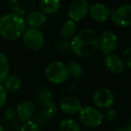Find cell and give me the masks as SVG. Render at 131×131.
<instances>
[{"label":"cell","mask_w":131,"mask_h":131,"mask_svg":"<svg viewBox=\"0 0 131 131\" xmlns=\"http://www.w3.org/2000/svg\"><path fill=\"white\" fill-rule=\"evenodd\" d=\"M71 50L81 58L91 57L98 49V36L92 29H84L73 37L70 43Z\"/></svg>","instance_id":"obj_1"},{"label":"cell","mask_w":131,"mask_h":131,"mask_svg":"<svg viewBox=\"0 0 131 131\" xmlns=\"http://www.w3.org/2000/svg\"><path fill=\"white\" fill-rule=\"evenodd\" d=\"M26 30L25 19L14 13H8L0 18V37L13 41L21 38Z\"/></svg>","instance_id":"obj_2"},{"label":"cell","mask_w":131,"mask_h":131,"mask_svg":"<svg viewBox=\"0 0 131 131\" xmlns=\"http://www.w3.org/2000/svg\"><path fill=\"white\" fill-rule=\"evenodd\" d=\"M45 77L48 82L54 85L65 83L70 78L69 69L67 64L56 61L49 63L45 69Z\"/></svg>","instance_id":"obj_3"},{"label":"cell","mask_w":131,"mask_h":131,"mask_svg":"<svg viewBox=\"0 0 131 131\" xmlns=\"http://www.w3.org/2000/svg\"><path fill=\"white\" fill-rule=\"evenodd\" d=\"M79 119L80 125L88 128H95L104 122V113L99 109L94 106L82 107L79 112Z\"/></svg>","instance_id":"obj_4"},{"label":"cell","mask_w":131,"mask_h":131,"mask_svg":"<svg viewBox=\"0 0 131 131\" xmlns=\"http://www.w3.org/2000/svg\"><path fill=\"white\" fill-rule=\"evenodd\" d=\"M23 41L28 49L34 52L41 50L45 45V37L40 29L29 28L23 35Z\"/></svg>","instance_id":"obj_5"},{"label":"cell","mask_w":131,"mask_h":131,"mask_svg":"<svg viewBox=\"0 0 131 131\" xmlns=\"http://www.w3.org/2000/svg\"><path fill=\"white\" fill-rule=\"evenodd\" d=\"M93 103L99 110H107L112 108L114 105L115 96L111 89L107 88H100L94 92Z\"/></svg>","instance_id":"obj_6"},{"label":"cell","mask_w":131,"mask_h":131,"mask_svg":"<svg viewBox=\"0 0 131 131\" xmlns=\"http://www.w3.org/2000/svg\"><path fill=\"white\" fill-rule=\"evenodd\" d=\"M118 47V37L113 31L104 30L98 37V49L104 56L113 53Z\"/></svg>","instance_id":"obj_7"},{"label":"cell","mask_w":131,"mask_h":131,"mask_svg":"<svg viewBox=\"0 0 131 131\" xmlns=\"http://www.w3.org/2000/svg\"><path fill=\"white\" fill-rule=\"evenodd\" d=\"M111 20L118 27L131 26V4L121 5L111 12Z\"/></svg>","instance_id":"obj_8"},{"label":"cell","mask_w":131,"mask_h":131,"mask_svg":"<svg viewBox=\"0 0 131 131\" xmlns=\"http://www.w3.org/2000/svg\"><path fill=\"white\" fill-rule=\"evenodd\" d=\"M89 4L86 0H74L68 8V16L70 20L78 23L88 15Z\"/></svg>","instance_id":"obj_9"},{"label":"cell","mask_w":131,"mask_h":131,"mask_svg":"<svg viewBox=\"0 0 131 131\" xmlns=\"http://www.w3.org/2000/svg\"><path fill=\"white\" fill-rule=\"evenodd\" d=\"M82 104L79 98L73 95H65L59 102V109L63 114L72 116L79 114L82 109Z\"/></svg>","instance_id":"obj_10"},{"label":"cell","mask_w":131,"mask_h":131,"mask_svg":"<svg viewBox=\"0 0 131 131\" xmlns=\"http://www.w3.org/2000/svg\"><path fill=\"white\" fill-rule=\"evenodd\" d=\"M16 118L21 122H26L30 121L36 114V105L31 100L21 101L15 107Z\"/></svg>","instance_id":"obj_11"},{"label":"cell","mask_w":131,"mask_h":131,"mask_svg":"<svg viewBox=\"0 0 131 131\" xmlns=\"http://www.w3.org/2000/svg\"><path fill=\"white\" fill-rule=\"evenodd\" d=\"M88 14L94 21L98 23H104L111 17V11L102 3H95L90 5Z\"/></svg>","instance_id":"obj_12"},{"label":"cell","mask_w":131,"mask_h":131,"mask_svg":"<svg viewBox=\"0 0 131 131\" xmlns=\"http://www.w3.org/2000/svg\"><path fill=\"white\" fill-rule=\"evenodd\" d=\"M104 65L106 69L113 74H121L124 72L126 69L122 58L116 53H111L105 56Z\"/></svg>","instance_id":"obj_13"},{"label":"cell","mask_w":131,"mask_h":131,"mask_svg":"<svg viewBox=\"0 0 131 131\" xmlns=\"http://www.w3.org/2000/svg\"><path fill=\"white\" fill-rule=\"evenodd\" d=\"M36 5V0H8V5L13 13L23 16L29 13Z\"/></svg>","instance_id":"obj_14"},{"label":"cell","mask_w":131,"mask_h":131,"mask_svg":"<svg viewBox=\"0 0 131 131\" xmlns=\"http://www.w3.org/2000/svg\"><path fill=\"white\" fill-rule=\"evenodd\" d=\"M46 21H47V16L41 11H33L25 19L26 25H29L30 28H35V29L42 27L46 23Z\"/></svg>","instance_id":"obj_15"},{"label":"cell","mask_w":131,"mask_h":131,"mask_svg":"<svg viewBox=\"0 0 131 131\" xmlns=\"http://www.w3.org/2000/svg\"><path fill=\"white\" fill-rule=\"evenodd\" d=\"M4 88L7 91V93H17L21 88L23 83H21V79L18 76L14 74H9V76L4 80L2 83Z\"/></svg>","instance_id":"obj_16"},{"label":"cell","mask_w":131,"mask_h":131,"mask_svg":"<svg viewBox=\"0 0 131 131\" xmlns=\"http://www.w3.org/2000/svg\"><path fill=\"white\" fill-rule=\"evenodd\" d=\"M62 5L61 0H40L39 8L44 14H53L59 11Z\"/></svg>","instance_id":"obj_17"},{"label":"cell","mask_w":131,"mask_h":131,"mask_svg":"<svg viewBox=\"0 0 131 131\" xmlns=\"http://www.w3.org/2000/svg\"><path fill=\"white\" fill-rule=\"evenodd\" d=\"M57 112V106L54 104V102H53V100L47 101L40 104V110H39V114L46 119L47 121L53 119Z\"/></svg>","instance_id":"obj_18"},{"label":"cell","mask_w":131,"mask_h":131,"mask_svg":"<svg viewBox=\"0 0 131 131\" xmlns=\"http://www.w3.org/2000/svg\"><path fill=\"white\" fill-rule=\"evenodd\" d=\"M60 34L64 39L73 38L77 34V24L71 20H67L62 23L60 29Z\"/></svg>","instance_id":"obj_19"},{"label":"cell","mask_w":131,"mask_h":131,"mask_svg":"<svg viewBox=\"0 0 131 131\" xmlns=\"http://www.w3.org/2000/svg\"><path fill=\"white\" fill-rule=\"evenodd\" d=\"M59 131H81V125L76 119L71 118L62 119L59 122Z\"/></svg>","instance_id":"obj_20"},{"label":"cell","mask_w":131,"mask_h":131,"mask_svg":"<svg viewBox=\"0 0 131 131\" xmlns=\"http://www.w3.org/2000/svg\"><path fill=\"white\" fill-rule=\"evenodd\" d=\"M10 74V62L5 53L0 52V84Z\"/></svg>","instance_id":"obj_21"},{"label":"cell","mask_w":131,"mask_h":131,"mask_svg":"<svg viewBox=\"0 0 131 131\" xmlns=\"http://www.w3.org/2000/svg\"><path fill=\"white\" fill-rule=\"evenodd\" d=\"M68 69H69L70 77L72 78L73 79H79L84 74V69H83L82 65L80 63L74 61H71L67 64Z\"/></svg>","instance_id":"obj_22"},{"label":"cell","mask_w":131,"mask_h":131,"mask_svg":"<svg viewBox=\"0 0 131 131\" xmlns=\"http://www.w3.org/2000/svg\"><path fill=\"white\" fill-rule=\"evenodd\" d=\"M52 98H53V92L47 88H43L42 89H40L38 94V100L40 104L44 102H47V101L52 100Z\"/></svg>","instance_id":"obj_23"},{"label":"cell","mask_w":131,"mask_h":131,"mask_svg":"<svg viewBox=\"0 0 131 131\" xmlns=\"http://www.w3.org/2000/svg\"><path fill=\"white\" fill-rule=\"evenodd\" d=\"M19 131H40V127L33 119L23 122L20 127Z\"/></svg>","instance_id":"obj_24"},{"label":"cell","mask_w":131,"mask_h":131,"mask_svg":"<svg viewBox=\"0 0 131 131\" xmlns=\"http://www.w3.org/2000/svg\"><path fill=\"white\" fill-rule=\"evenodd\" d=\"M118 112L113 108H110V109H107L105 110L104 114V118L106 119V121H115L116 119H118Z\"/></svg>","instance_id":"obj_25"},{"label":"cell","mask_w":131,"mask_h":131,"mask_svg":"<svg viewBox=\"0 0 131 131\" xmlns=\"http://www.w3.org/2000/svg\"><path fill=\"white\" fill-rule=\"evenodd\" d=\"M122 60L125 63V66L131 70V47H128L123 51L122 53Z\"/></svg>","instance_id":"obj_26"},{"label":"cell","mask_w":131,"mask_h":131,"mask_svg":"<svg viewBox=\"0 0 131 131\" xmlns=\"http://www.w3.org/2000/svg\"><path fill=\"white\" fill-rule=\"evenodd\" d=\"M4 117L7 121H13L16 119V112L15 108L14 107H6L4 111Z\"/></svg>","instance_id":"obj_27"},{"label":"cell","mask_w":131,"mask_h":131,"mask_svg":"<svg viewBox=\"0 0 131 131\" xmlns=\"http://www.w3.org/2000/svg\"><path fill=\"white\" fill-rule=\"evenodd\" d=\"M7 97H8V93L3 85L0 84V110L6 104Z\"/></svg>","instance_id":"obj_28"},{"label":"cell","mask_w":131,"mask_h":131,"mask_svg":"<svg viewBox=\"0 0 131 131\" xmlns=\"http://www.w3.org/2000/svg\"><path fill=\"white\" fill-rule=\"evenodd\" d=\"M33 121H35V122L37 123V124L38 125L39 127H41V126H46L47 125V121H47L46 119H44L43 117H42L41 115H40L39 113L38 114H35V116L33 117Z\"/></svg>","instance_id":"obj_29"},{"label":"cell","mask_w":131,"mask_h":131,"mask_svg":"<svg viewBox=\"0 0 131 131\" xmlns=\"http://www.w3.org/2000/svg\"><path fill=\"white\" fill-rule=\"evenodd\" d=\"M57 47H58V50L62 51V52H67L68 50L71 49V46L66 40H62L61 42H59Z\"/></svg>","instance_id":"obj_30"},{"label":"cell","mask_w":131,"mask_h":131,"mask_svg":"<svg viewBox=\"0 0 131 131\" xmlns=\"http://www.w3.org/2000/svg\"><path fill=\"white\" fill-rule=\"evenodd\" d=\"M126 128H128V131H131V118H129V119H128V122H127Z\"/></svg>","instance_id":"obj_31"},{"label":"cell","mask_w":131,"mask_h":131,"mask_svg":"<svg viewBox=\"0 0 131 131\" xmlns=\"http://www.w3.org/2000/svg\"><path fill=\"white\" fill-rule=\"evenodd\" d=\"M115 131H128V130L126 127H121V128H118L117 129H115Z\"/></svg>","instance_id":"obj_32"},{"label":"cell","mask_w":131,"mask_h":131,"mask_svg":"<svg viewBox=\"0 0 131 131\" xmlns=\"http://www.w3.org/2000/svg\"><path fill=\"white\" fill-rule=\"evenodd\" d=\"M0 131H5V128H4L3 126H2L1 124H0Z\"/></svg>","instance_id":"obj_33"}]
</instances>
